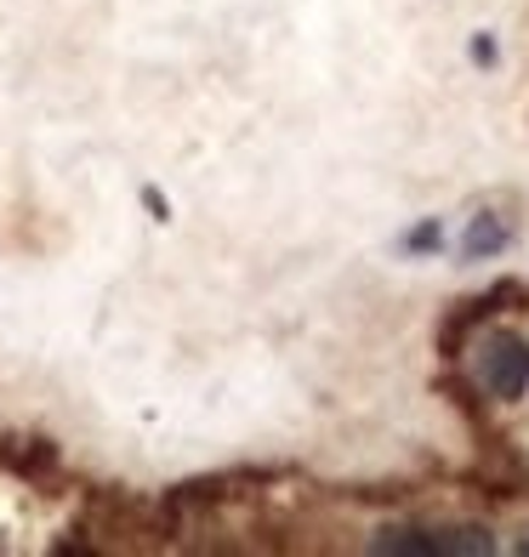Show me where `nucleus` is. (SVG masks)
<instances>
[{
    "label": "nucleus",
    "mask_w": 529,
    "mask_h": 557,
    "mask_svg": "<svg viewBox=\"0 0 529 557\" xmlns=\"http://www.w3.org/2000/svg\"><path fill=\"white\" fill-rule=\"evenodd\" d=\"M370 552H398V557H490L495 535L484 523H405L382 529Z\"/></svg>",
    "instance_id": "obj_1"
},
{
    "label": "nucleus",
    "mask_w": 529,
    "mask_h": 557,
    "mask_svg": "<svg viewBox=\"0 0 529 557\" xmlns=\"http://www.w3.org/2000/svg\"><path fill=\"white\" fill-rule=\"evenodd\" d=\"M478 387L501 404L529 398V342L513 331H490L478 342Z\"/></svg>",
    "instance_id": "obj_2"
},
{
    "label": "nucleus",
    "mask_w": 529,
    "mask_h": 557,
    "mask_svg": "<svg viewBox=\"0 0 529 557\" xmlns=\"http://www.w3.org/2000/svg\"><path fill=\"white\" fill-rule=\"evenodd\" d=\"M518 296V285H495V290H484V296H467V301H456V308L444 313V324H439V352L444 359H462V347L484 331V324L501 313V301H513Z\"/></svg>",
    "instance_id": "obj_3"
},
{
    "label": "nucleus",
    "mask_w": 529,
    "mask_h": 557,
    "mask_svg": "<svg viewBox=\"0 0 529 557\" xmlns=\"http://www.w3.org/2000/svg\"><path fill=\"white\" fill-rule=\"evenodd\" d=\"M507 245H513V227L501 222L495 211H478V216L467 222V234H462V262H490V257H501Z\"/></svg>",
    "instance_id": "obj_4"
},
{
    "label": "nucleus",
    "mask_w": 529,
    "mask_h": 557,
    "mask_svg": "<svg viewBox=\"0 0 529 557\" xmlns=\"http://www.w3.org/2000/svg\"><path fill=\"white\" fill-rule=\"evenodd\" d=\"M393 250H398V257H439V250H444V222H439V216L410 222L405 234L393 239Z\"/></svg>",
    "instance_id": "obj_5"
},
{
    "label": "nucleus",
    "mask_w": 529,
    "mask_h": 557,
    "mask_svg": "<svg viewBox=\"0 0 529 557\" xmlns=\"http://www.w3.org/2000/svg\"><path fill=\"white\" fill-rule=\"evenodd\" d=\"M35 449H0V461H7L12 472H23V478H40V472H52L58 467V449L52 444H40V438H29Z\"/></svg>",
    "instance_id": "obj_6"
},
{
    "label": "nucleus",
    "mask_w": 529,
    "mask_h": 557,
    "mask_svg": "<svg viewBox=\"0 0 529 557\" xmlns=\"http://www.w3.org/2000/svg\"><path fill=\"white\" fill-rule=\"evenodd\" d=\"M467 52H472V63H484V69H495V63H501V46H495V35H484V29L472 35Z\"/></svg>",
    "instance_id": "obj_7"
},
{
    "label": "nucleus",
    "mask_w": 529,
    "mask_h": 557,
    "mask_svg": "<svg viewBox=\"0 0 529 557\" xmlns=\"http://www.w3.org/2000/svg\"><path fill=\"white\" fill-rule=\"evenodd\" d=\"M143 206L155 211V222H165V216H171V206H165V199H160V188H143Z\"/></svg>",
    "instance_id": "obj_8"
},
{
    "label": "nucleus",
    "mask_w": 529,
    "mask_h": 557,
    "mask_svg": "<svg viewBox=\"0 0 529 557\" xmlns=\"http://www.w3.org/2000/svg\"><path fill=\"white\" fill-rule=\"evenodd\" d=\"M524 552H529V541H524Z\"/></svg>",
    "instance_id": "obj_9"
}]
</instances>
